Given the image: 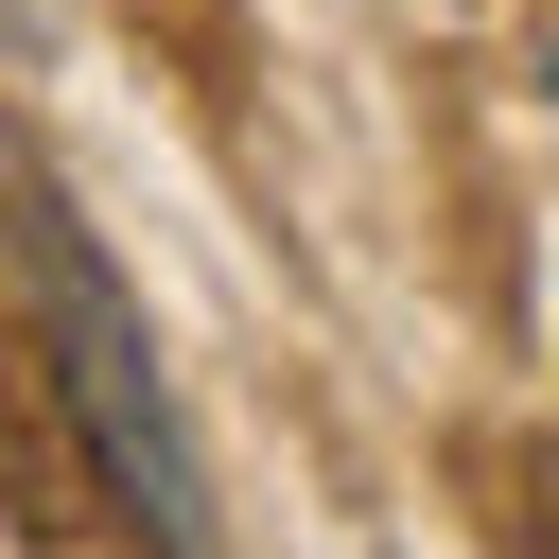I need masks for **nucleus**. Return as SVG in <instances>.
<instances>
[{
	"instance_id": "nucleus-1",
	"label": "nucleus",
	"mask_w": 559,
	"mask_h": 559,
	"mask_svg": "<svg viewBox=\"0 0 559 559\" xmlns=\"http://www.w3.org/2000/svg\"><path fill=\"white\" fill-rule=\"evenodd\" d=\"M17 262H35L52 419L87 437V472H105L122 542H140V559H210V472H192V437H175V384H157V349H140V314H122V280H105V245L35 192V210H17Z\"/></svg>"
}]
</instances>
